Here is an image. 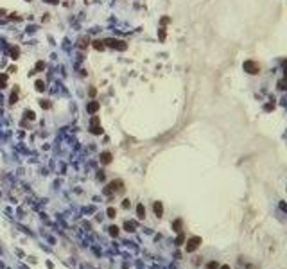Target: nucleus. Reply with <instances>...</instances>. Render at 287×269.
Wrapping results in <instances>:
<instances>
[{"label":"nucleus","instance_id":"dca6fc26","mask_svg":"<svg viewBox=\"0 0 287 269\" xmlns=\"http://www.w3.org/2000/svg\"><path fill=\"white\" fill-rule=\"evenodd\" d=\"M172 228H174V232H181L180 228H181V219H178V221H174V224H172Z\"/></svg>","mask_w":287,"mask_h":269},{"label":"nucleus","instance_id":"f03ea898","mask_svg":"<svg viewBox=\"0 0 287 269\" xmlns=\"http://www.w3.org/2000/svg\"><path fill=\"white\" fill-rule=\"evenodd\" d=\"M104 45H108V47H111V48H117V50H126V48H127V43H126L124 39H115V38L106 39Z\"/></svg>","mask_w":287,"mask_h":269},{"label":"nucleus","instance_id":"7ed1b4c3","mask_svg":"<svg viewBox=\"0 0 287 269\" xmlns=\"http://www.w3.org/2000/svg\"><path fill=\"white\" fill-rule=\"evenodd\" d=\"M124 183L120 181V180H117V181H111L110 185H108V189H106V194H111V192H122L124 190V187H122Z\"/></svg>","mask_w":287,"mask_h":269},{"label":"nucleus","instance_id":"6e6552de","mask_svg":"<svg viewBox=\"0 0 287 269\" xmlns=\"http://www.w3.org/2000/svg\"><path fill=\"white\" fill-rule=\"evenodd\" d=\"M93 48H95V50H104V48H106V45H104V41L95 39V41H93Z\"/></svg>","mask_w":287,"mask_h":269},{"label":"nucleus","instance_id":"c85d7f7f","mask_svg":"<svg viewBox=\"0 0 287 269\" xmlns=\"http://www.w3.org/2000/svg\"><path fill=\"white\" fill-rule=\"evenodd\" d=\"M95 93H97V90H95V88H90V95H92V97H93V95H95Z\"/></svg>","mask_w":287,"mask_h":269},{"label":"nucleus","instance_id":"c756f323","mask_svg":"<svg viewBox=\"0 0 287 269\" xmlns=\"http://www.w3.org/2000/svg\"><path fill=\"white\" fill-rule=\"evenodd\" d=\"M45 2H48V4H57L59 0H45Z\"/></svg>","mask_w":287,"mask_h":269},{"label":"nucleus","instance_id":"6ab92c4d","mask_svg":"<svg viewBox=\"0 0 287 269\" xmlns=\"http://www.w3.org/2000/svg\"><path fill=\"white\" fill-rule=\"evenodd\" d=\"M86 45H88V38H86V39H84V38H81V39H79V47H81V48H84Z\"/></svg>","mask_w":287,"mask_h":269},{"label":"nucleus","instance_id":"412c9836","mask_svg":"<svg viewBox=\"0 0 287 269\" xmlns=\"http://www.w3.org/2000/svg\"><path fill=\"white\" fill-rule=\"evenodd\" d=\"M115 215H117L115 208H111V206H110V208H108V217H115Z\"/></svg>","mask_w":287,"mask_h":269},{"label":"nucleus","instance_id":"393cba45","mask_svg":"<svg viewBox=\"0 0 287 269\" xmlns=\"http://www.w3.org/2000/svg\"><path fill=\"white\" fill-rule=\"evenodd\" d=\"M217 268H219V266H217L215 262H210V264L206 266V269H217Z\"/></svg>","mask_w":287,"mask_h":269},{"label":"nucleus","instance_id":"7c9ffc66","mask_svg":"<svg viewBox=\"0 0 287 269\" xmlns=\"http://www.w3.org/2000/svg\"><path fill=\"white\" fill-rule=\"evenodd\" d=\"M221 269H230V266H223Z\"/></svg>","mask_w":287,"mask_h":269},{"label":"nucleus","instance_id":"1a4fd4ad","mask_svg":"<svg viewBox=\"0 0 287 269\" xmlns=\"http://www.w3.org/2000/svg\"><path fill=\"white\" fill-rule=\"evenodd\" d=\"M136 215H138V219H144V217H145V208H144V205H138V206H136Z\"/></svg>","mask_w":287,"mask_h":269},{"label":"nucleus","instance_id":"2f4dec72","mask_svg":"<svg viewBox=\"0 0 287 269\" xmlns=\"http://www.w3.org/2000/svg\"><path fill=\"white\" fill-rule=\"evenodd\" d=\"M27 2H31V0H27Z\"/></svg>","mask_w":287,"mask_h":269},{"label":"nucleus","instance_id":"bb28decb","mask_svg":"<svg viewBox=\"0 0 287 269\" xmlns=\"http://www.w3.org/2000/svg\"><path fill=\"white\" fill-rule=\"evenodd\" d=\"M169 22H171V18H169V16H163V18H162V23H163V25H165V23H169Z\"/></svg>","mask_w":287,"mask_h":269},{"label":"nucleus","instance_id":"cd10ccee","mask_svg":"<svg viewBox=\"0 0 287 269\" xmlns=\"http://www.w3.org/2000/svg\"><path fill=\"white\" fill-rule=\"evenodd\" d=\"M129 205H131V203H129V199H124V203H122V206H124V208H129Z\"/></svg>","mask_w":287,"mask_h":269},{"label":"nucleus","instance_id":"a878e982","mask_svg":"<svg viewBox=\"0 0 287 269\" xmlns=\"http://www.w3.org/2000/svg\"><path fill=\"white\" fill-rule=\"evenodd\" d=\"M160 39H162V41L165 39V29H160Z\"/></svg>","mask_w":287,"mask_h":269},{"label":"nucleus","instance_id":"f3484780","mask_svg":"<svg viewBox=\"0 0 287 269\" xmlns=\"http://www.w3.org/2000/svg\"><path fill=\"white\" fill-rule=\"evenodd\" d=\"M16 101H18V90H16V92H13V93H11V104H14V102H16Z\"/></svg>","mask_w":287,"mask_h":269},{"label":"nucleus","instance_id":"aec40b11","mask_svg":"<svg viewBox=\"0 0 287 269\" xmlns=\"http://www.w3.org/2000/svg\"><path fill=\"white\" fill-rule=\"evenodd\" d=\"M25 117H27L29 120H34V111H31V110H27V111H25Z\"/></svg>","mask_w":287,"mask_h":269},{"label":"nucleus","instance_id":"4be33fe9","mask_svg":"<svg viewBox=\"0 0 287 269\" xmlns=\"http://www.w3.org/2000/svg\"><path fill=\"white\" fill-rule=\"evenodd\" d=\"M273 108H275V102H269V104H266V106H264V110H266V111H271Z\"/></svg>","mask_w":287,"mask_h":269},{"label":"nucleus","instance_id":"39448f33","mask_svg":"<svg viewBox=\"0 0 287 269\" xmlns=\"http://www.w3.org/2000/svg\"><path fill=\"white\" fill-rule=\"evenodd\" d=\"M99 108H101V104L97 102V101H92L88 106H86V110H88V113H92V115H95L97 111H99Z\"/></svg>","mask_w":287,"mask_h":269},{"label":"nucleus","instance_id":"4468645a","mask_svg":"<svg viewBox=\"0 0 287 269\" xmlns=\"http://www.w3.org/2000/svg\"><path fill=\"white\" fill-rule=\"evenodd\" d=\"M43 68H45V63H43V61H38V63H36V68H34V72H41Z\"/></svg>","mask_w":287,"mask_h":269},{"label":"nucleus","instance_id":"b1692460","mask_svg":"<svg viewBox=\"0 0 287 269\" xmlns=\"http://www.w3.org/2000/svg\"><path fill=\"white\" fill-rule=\"evenodd\" d=\"M110 232H111V235H117V233H119V228H117V226H111Z\"/></svg>","mask_w":287,"mask_h":269},{"label":"nucleus","instance_id":"0eeeda50","mask_svg":"<svg viewBox=\"0 0 287 269\" xmlns=\"http://www.w3.org/2000/svg\"><path fill=\"white\" fill-rule=\"evenodd\" d=\"M153 208H154V212H156V215H158V217H162V214H163V205H162L160 201H156Z\"/></svg>","mask_w":287,"mask_h":269},{"label":"nucleus","instance_id":"20e7f679","mask_svg":"<svg viewBox=\"0 0 287 269\" xmlns=\"http://www.w3.org/2000/svg\"><path fill=\"white\" fill-rule=\"evenodd\" d=\"M201 244V237H192V239H189L187 241V251L189 253H192V251H196V248Z\"/></svg>","mask_w":287,"mask_h":269},{"label":"nucleus","instance_id":"5701e85b","mask_svg":"<svg viewBox=\"0 0 287 269\" xmlns=\"http://www.w3.org/2000/svg\"><path fill=\"white\" fill-rule=\"evenodd\" d=\"M133 228H135L133 223H126V230H127V232H133Z\"/></svg>","mask_w":287,"mask_h":269},{"label":"nucleus","instance_id":"a211bd4d","mask_svg":"<svg viewBox=\"0 0 287 269\" xmlns=\"http://www.w3.org/2000/svg\"><path fill=\"white\" fill-rule=\"evenodd\" d=\"M40 106H41L43 110H48V108H50V102H48V101H40Z\"/></svg>","mask_w":287,"mask_h":269},{"label":"nucleus","instance_id":"9b49d317","mask_svg":"<svg viewBox=\"0 0 287 269\" xmlns=\"http://www.w3.org/2000/svg\"><path fill=\"white\" fill-rule=\"evenodd\" d=\"M18 56H20V48H18V47H11V57L16 59Z\"/></svg>","mask_w":287,"mask_h":269},{"label":"nucleus","instance_id":"f257e3e1","mask_svg":"<svg viewBox=\"0 0 287 269\" xmlns=\"http://www.w3.org/2000/svg\"><path fill=\"white\" fill-rule=\"evenodd\" d=\"M242 68H244V72H248V74H251V75H259L260 74V65L257 63V61H244V65H242Z\"/></svg>","mask_w":287,"mask_h":269},{"label":"nucleus","instance_id":"9d476101","mask_svg":"<svg viewBox=\"0 0 287 269\" xmlns=\"http://www.w3.org/2000/svg\"><path fill=\"white\" fill-rule=\"evenodd\" d=\"M97 126H101V118H99L97 115H93V117H92V122H90V127H97Z\"/></svg>","mask_w":287,"mask_h":269},{"label":"nucleus","instance_id":"423d86ee","mask_svg":"<svg viewBox=\"0 0 287 269\" xmlns=\"http://www.w3.org/2000/svg\"><path fill=\"white\" fill-rule=\"evenodd\" d=\"M111 158H113V156H111V153H102V154H101V162H102L104 165L111 163Z\"/></svg>","mask_w":287,"mask_h":269},{"label":"nucleus","instance_id":"ddd939ff","mask_svg":"<svg viewBox=\"0 0 287 269\" xmlns=\"http://www.w3.org/2000/svg\"><path fill=\"white\" fill-rule=\"evenodd\" d=\"M5 81H7V74H0V88H5Z\"/></svg>","mask_w":287,"mask_h":269},{"label":"nucleus","instance_id":"f8f14e48","mask_svg":"<svg viewBox=\"0 0 287 269\" xmlns=\"http://www.w3.org/2000/svg\"><path fill=\"white\" fill-rule=\"evenodd\" d=\"M34 86H36V90H38V92H43V90H45V83H43V81H36V84H34Z\"/></svg>","mask_w":287,"mask_h":269},{"label":"nucleus","instance_id":"2eb2a0df","mask_svg":"<svg viewBox=\"0 0 287 269\" xmlns=\"http://www.w3.org/2000/svg\"><path fill=\"white\" fill-rule=\"evenodd\" d=\"M90 131H92L93 135H102V127H101V126H97V127H90Z\"/></svg>","mask_w":287,"mask_h":269}]
</instances>
